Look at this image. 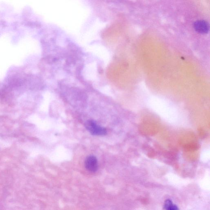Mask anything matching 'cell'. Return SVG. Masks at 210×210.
Masks as SVG:
<instances>
[{
	"label": "cell",
	"instance_id": "1",
	"mask_svg": "<svg viewBox=\"0 0 210 210\" xmlns=\"http://www.w3.org/2000/svg\"><path fill=\"white\" fill-rule=\"evenodd\" d=\"M85 125L87 130L94 136H102L106 134V129L99 125L93 120H88L85 123Z\"/></svg>",
	"mask_w": 210,
	"mask_h": 210
},
{
	"label": "cell",
	"instance_id": "2",
	"mask_svg": "<svg viewBox=\"0 0 210 210\" xmlns=\"http://www.w3.org/2000/svg\"><path fill=\"white\" fill-rule=\"evenodd\" d=\"M85 166L87 170L91 172H95L98 168L97 158L94 155H89L86 158Z\"/></svg>",
	"mask_w": 210,
	"mask_h": 210
},
{
	"label": "cell",
	"instance_id": "3",
	"mask_svg": "<svg viewBox=\"0 0 210 210\" xmlns=\"http://www.w3.org/2000/svg\"><path fill=\"white\" fill-rule=\"evenodd\" d=\"M194 28L195 30L201 33H206L209 30V25L206 21H198L194 24Z\"/></svg>",
	"mask_w": 210,
	"mask_h": 210
},
{
	"label": "cell",
	"instance_id": "4",
	"mask_svg": "<svg viewBox=\"0 0 210 210\" xmlns=\"http://www.w3.org/2000/svg\"><path fill=\"white\" fill-rule=\"evenodd\" d=\"M164 209L165 210H179L177 206L174 205L172 201L167 199L165 201L164 204Z\"/></svg>",
	"mask_w": 210,
	"mask_h": 210
}]
</instances>
